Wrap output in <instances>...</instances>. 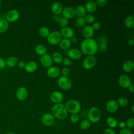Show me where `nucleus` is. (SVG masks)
I'll use <instances>...</instances> for the list:
<instances>
[{
	"instance_id": "nucleus-1",
	"label": "nucleus",
	"mask_w": 134,
	"mask_h": 134,
	"mask_svg": "<svg viewBox=\"0 0 134 134\" xmlns=\"http://www.w3.org/2000/svg\"><path fill=\"white\" fill-rule=\"evenodd\" d=\"M98 46L97 41L94 39H85L81 43V50L87 56L94 55L98 51Z\"/></svg>"
},
{
	"instance_id": "nucleus-2",
	"label": "nucleus",
	"mask_w": 134,
	"mask_h": 134,
	"mask_svg": "<svg viewBox=\"0 0 134 134\" xmlns=\"http://www.w3.org/2000/svg\"><path fill=\"white\" fill-rule=\"evenodd\" d=\"M52 115L59 120H64L68 116V111L65 105L62 103L55 104L51 108Z\"/></svg>"
},
{
	"instance_id": "nucleus-3",
	"label": "nucleus",
	"mask_w": 134,
	"mask_h": 134,
	"mask_svg": "<svg viewBox=\"0 0 134 134\" xmlns=\"http://www.w3.org/2000/svg\"><path fill=\"white\" fill-rule=\"evenodd\" d=\"M64 105L67 111L72 114H77L81 110V104L75 99L68 100Z\"/></svg>"
},
{
	"instance_id": "nucleus-4",
	"label": "nucleus",
	"mask_w": 134,
	"mask_h": 134,
	"mask_svg": "<svg viewBox=\"0 0 134 134\" xmlns=\"http://www.w3.org/2000/svg\"><path fill=\"white\" fill-rule=\"evenodd\" d=\"M101 117L100 109L96 107L91 108L88 113V120L92 123H96L98 121Z\"/></svg>"
},
{
	"instance_id": "nucleus-5",
	"label": "nucleus",
	"mask_w": 134,
	"mask_h": 134,
	"mask_svg": "<svg viewBox=\"0 0 134 134\" xmlns=\"http://www.w3.org/2000/svg\"><path fill=\"white\" fill-rule=\"evenodd\" d=\"M47 41L52 45H55L60 42L62 39V36L58 31H53L51 32L47 37Z\"/></svg>"
},
{
	"instance_id": "nucleus-6",
	"label": "nucleus",
	"mask_w": 134,
	"mask_h": 134,
	"mask_svg": "<svg viewBox=\"0 0 134 134\" xmlns=\"http://www.w3.org/2000/svg\"><path fill=\"white\" fill-rule=\"evenodd\" d=\"M58 84L63 90H69L72 86L71 80L68 77L63 76H61L59 78L58 80Z\"/></svg>"
},
{
	"instance_id": "nucleus-7",
	"label": "nucleus",
	"mask_w": 134,
	"mask_h": 134,
	"mask_svg": "<svg viewBox=\"0 0 134 134\" xmlns=\"http://www.w3.org/2000/svg\"><path fill=\"white\" fill-rule=\"evenodd\" d=\"M96 60L94 55L87 56L83 61V66L86 70L92 69L95 65Z\"/></svg>"
},
{
	"instance_id": "nucleus-8",
	"label": "nucleus",
	"mask_w": 134,
	"mask_h": 134,
	"mask_svg": "<svg viewBox=\"0 0 134 134\" xmlns=\"http://www.w3.org/2000/svg\"><path fill=\"white\" fill-rule=\"evenodd\" d=\"M61 14L62 16H63L62 17L65 18L67 19L73 18L76 16L75 9L73 7L69 6L63 8Z\"/></svg>"
},
{
	"instance_id": "nucleus-9",
	"label": "nucleus",
	"mask_w": 134,
	"mask_h": 134,
	"mask_svg": "<svg viewBox=\"0 0 134 134\" xmlns=\"http://www.w3.org/2000/svg\"><path fill=\"white\" fill-rule=\"evenodd\" d=\"M41 120L43 125L47 126H49L53 125L54 123V117L50 113H45L42 116Z\"/></svg>"
},
{
	"instance_id": "nucleus-10",
	"label": "nucleus",
	"mask_w": 134,
	"mask_h": 134,
	"mask_svg": "<svg viewBox=\"0 0 134 134\" xmlns=\"http://www.w3.org/2000/svg\"><path fill=\"white\" fill-rule=\"evenodd\" d=\"M119 85L123 88H128L132 83L130 78L126 74H122L118 79Z\"/></svg>"
},
{
	"instance_id": "nucleus-11",
	"label": "nucleus",
	"mask_w": 134,
	"mask_h": 134,
	"mask_svg": "<svg viewBox=\"0 0 134 134\" xmlns=\"http://www.w3.org/2000/svg\"><path fill=\"white\" fill-rule=\"evenodd\" d=\"M40 60L41 64L44 67L47 68L51 67L53 63L51 57L47 53H46L45 54L41 56Z\"/></svg>"
},
{
	"instance_id": "nucleus-12",
	"label": "nucleus",
	"mask_w": 134,
	"mask_h": 134,
	"mask_svg": "<svg viewBox=\"0 0 134 134\" xmlns=\"http://www.w3.org/2000/svg\"><path fill=\"white\" fill-rule=\"evenodd\" d=\"M50 98L52 102L55 104L61 103L63 99V95L59 91H54L51 93Z\"/></svg>"
},
{
	"instance_id": "nucleus-13",
	"label": "nucleus",
	"mask_w": 134,
	"mask_h": 134,
	"mask_svg": "<svg viewBox=\"0 0 134 134\" xmlns=\"http://www.w3.org/2000/svg\"><path fill=\"white\" fill-rule=\"evenodd\" d=\"M118 107L119 105L117 102V100L115 99H110L108 100L106 105V109L108 112L111 113L116 112L117 110Z\"/></svg>"
},
{
	"instance_id": "nucleus-14",
	"label": "nucleus",
	"mask_w": 134,
	"mask_h": 134,
	"mask_svg": "<svg viewBox=\"0 0 134 134\" xmlns=\"http://www.w3.org/2000/svg\"><path fill=\"white\" fill-rule=\"evenodd\" d=\"M19 17V12L15 9L9 10L6 14V20L9 22H15L17 20Z\"/></svg>"
},
{
	"instance_id": "nucleus-15",
	"label": "nucleus",
	"mask_w": 134,
	"mask_h": 134,
	"mask_svg": "<svg viewBox=\"0 0 134 134\" xmlns=\"http://www.w3.org/2000/svg\"><path fill=\"white\" fill-rule=\"evenodd\" d=\"M69 58L74 60H77L81 58L82 57L81 51L76 48H72L70 49L68 52Z\"/></svg>"
},
{
	"instance_id": "nucleus-16",
	"label": "nucleus",
	"mask_w": 134,
	"mask_h": 134,
	"mask_svg": "<svg viewBox=\"0 0 134 134\" xmlns=\"http://www.w3.org/2000/svg\"><path fill=\"white\" fill-rule=\"evenodd\" d=\"M62 37L66 39H70L72 36H74V30L72 28L69 27H66L61 29L60 32Z\"/></svg>"
},
{
	"instance_id": "nucleus-17",
	"label": "nucleus",
	"mask_w": 134,
	"mask_h": 134,
	"mask_svg": "<svg viewBox=\"0 0 134 134\" xmlns=\"http://www.w3.org/2000/svg\"><path fill=\"white\" fill-rule=\"evenodd\" d=\"M16 96L20 100L26 99L28 96L27 90L25 87H19L17 90Z\"/></svg>"
},
{
	"instance_id": "nucleus-18",
	"label": "nucleus",
	"mask_w": 134,
	"mask_h": 134,
	"mask_svg": "<svg viewBox=\"0 0 134 134\" xmlns=\"http://www.w3.org/2000/svg\"><path fill=\"white\" fill-rule=\"evenodd\" d=\"M94 30L93 29L92 26L88 25L85 26L82 32L83 36L85 38V39H88V38H91L94 34Z\"/></svg>"
},
{
	"instance_id": "nucleus-19",
	"label": "nucleus",
	"mask_w": 134,
	"mask_h": 134,
	"mask_svg": "<svg viewBox=\"0 0 134 134\" xmlns=\"http://www.w3.org/2000/svg\"><path fill=\"white\" fill-rule=\"evenodd\" d=\"M24 68L27 72L33 73L37 70L38 64L35 61H30L26 63Z\"/></svg>"
},
{
	"instance_id": "nucleus-20",
	"label": "nucleus",
	"mask_w": 134,
	"mask_h": 134,
	"mask_svg": "<svg viewBox=\"0 0 134 134\" xmlns=\"http://www.w3.org/2000/svg\"><path fill=\"white\" fill-rule=\"evenodd\" d=\"M60 73V71L59 69L55 66H51L49 68L47 71V74L48 76L55 78L58 77Z\"/></svg>"
},
{
	"instance_id": "nucleus-21",
	"label": "nucleus",
	"mask_w": 134,
	"mask_h": 134,
	"mask_svg": "<svg viewBox=\"0 0 134 134\" xmlns=\"http://www.w3.org/2000/svg\"><path fill=\"white\" fill-rule=\"evenodd\" d=\"M63 9L62 4L59 2L53 3L51 7V10L54 15H60L62 13Z\"/></svg>"
},
{
	"instance_id": "nucleus-22",
	"label": "nucleus",
	"mask_w": 134,
	"mask_h": 134,
	"mask_svg": "<svg viewBox=\"0 0 134 134\" xmlns=\"http://www.w3.org/2000/svg\"><path fill=\"white\" fill-rule=\"evenodd\" d=\"M85 9L86 12L90 14L94 13L97 9V5L96 2L94 1H88L86 3Z\"/></svg>"
},
{
	"instance_id": "nucleus-23",
	"label": "nucleus",
	"mask_w": 134,
	"mask_h": 134,
	"mask_svg": "<svg viewBox=\"0 0 134 134\" xmlns=\"http://www.w3.org/2000/svg\"><path fill=\"white\" fill-rule=\"evenodd\" d=\"M134 67V64L132 61H126L122 64V69L126 72H130L132 71Z\"/></svg>"
},
{
	"instance_id": "nucleus-24",
	"label": "nucleus",
	"mask_w": 134,
	"mask_h": 134,
	"mask_svg": "<svg viewBox=\"0 0 134 134\" xmlns=\"http://www.w3.org/2000/svg\"><path fill=\"white\" fill-rule=\"evenodd\" d=\"M75 14L78 17H84L86 14V10L85 6L83 5H79L75 9Z\"/></svg>"
},
{
	"instance_id": "nucleus-25",
	"label": "nucleus",
	"mask_w": 134,
	"mask_h": 134,
	"mask_svg": "<svg viewBox=\"0 0 134 134\" xmlns=\"http://www.w3.org/2000/svg\"><path fill=\"white\" fill-rule=\"evenodd\" d=\"M125 26L130 29L134 28V15H131L127 16L124 21Z\"/></svg>"
},
{
	"instance_id": "nucleus-26",
	"label": "nucleus",
	"mask_w": 134,
	"mask_h": 134,
	"mask_svg": "<svg viewBox=\"0 0 134 134\" xmlns=\"http://www.w3.org/2000/svg\"><path fill=\"white\" fill-rule=\"evenodd\" d=\"M52 59L53 62L57 64H61L63 61V56L62 54L59 52H55L52 55Z\"/></svg>"
},
{
	"instance_id": "nucleus-27",
	"label": "nucleus",
	"mask_w": 134,
	"mask_h": 134,
	"mask_svg": "<svg viewBox=\"0 0 134 134\" xmlns=\"http://www.w3.org/2000/svg\"><path fill=\"white\" fill-rule=\"evenodd\" d=\"M71 46V41L69 39L63 38L61 39L59 42V46L60 48L62 50H67Z\"/></svg>"
},
{
	"instance_id": "nucleus-28",
	"label": "nucleus",
	"mask_w": 134,
	"mask_h": 134,
	"mask_svg": "<svg viewBox=\"0 0 134 134\" xmlns=\"http://www.w3.org/2000/svg\"><path fill=\"white\" fill-rule=\"evenodd\" d=\"M35 52L36 53L39 55H43L44 54H45L47 52V48L46 47L42 45V44H38L35 47Z\"/></svg>"
},
{
	"instance_id": "nucleus-29",
	"label": "nucleus",
	"mask_w": 134,
	"mask_h": 134,
	"mask_svg": "<svg viewBox=\"0 0 134 134\" xmlns=\"http://www.w3.org/2000/svg\"><path fill=\"white\" fill-rule=\"evenodd\" d=\"M18 63L17 59L15 57H10L6 61V65L9 67H14Z\"/></svg>"
},
{
	"instance_id": "nucleus-30",
	"label": "nucleus",
	"mask_w": 134,
	"mask_h": 134,
	"mask_svg": "<svg viewBox=\"0 0 134 134\" xmlns=\"http://www.w3.org/2000/svg\"><path fill=\"white\" fill-rule=\"evenodd\" d=\"M106 123L107 125L110 128L113 129L114 128H115L117 126V121L116 119L113 117H109L107 119Z\"/></svg>"
},
{
	"instance_id": "nucleus-31",
	"label": "nucleus",
	"mask_w": 134,
	"mask_h": 134,
	"mask_svg": "<svg viewBox=\"0 0 134 134\" xmlns=\"http://www.w3.org/2000/svg\"><path fill=\"white\" fill-rule=\"evenodd\" d=\"M8 21L5 19H0V33H2L6 31L8 29Z\"/></svg>"
},
{
	"instance_id": "nucleus-32",
	"label": "nucleus",
	"mask_w": 134,
	"mask_h": 134,
	"mask_svg": "<svg viewBox=\"0 0 134 134\" xmlns=\"http://www.w3.org/2000/svg\"><path fill=\"white\" fill-rule=\"evenodd\" d=\"M91 122L88 119L83 120L80 123V127L83 130H86L90 128Z\"/></svg>"
},
{
	"instance_id": "nucleus-33",
	"label": "nucleus",
	"mask_w": 134,
	"mask_h": 134,
	"mask_svg": "<svg viewBox=\"0 0 134 134\" xmlns=\"http://www.w3.org/2000/svg\"><path fill=\"white\" fill-rule=\"evenodd\" d=\"M50 33L49 28L46 27H42L39 29V34L43 37H47Z\"/></svg>"
},
{
	"instance_id": "nucleus-34",
	"label": "nucleus",
	"mask_w": 134,
	"mask_h": 134,
	"mask_svg": "<svg viewBox=\"0 0 134 134\" xmlns=\"http://www.w3.org/2000/svg\"><path fill=\"white\" fill-rule=\"evenodd\" d=\"M117 102L118 105L122 106V107H125L128 105V100L127 98H126L125 97H121L118 99Z\"/></svg>"
},
{
	"instance_id": "nucleus-35",
	"label": "nucleus",
	"mask_w": 134,
	"mask_h": 134,
	"mask_svg": "<svg viewBox=\"0 0 134 134\" xmlns=\"http://www.w3.org/2000/svg\"><path fill=\"white\" fill-rule=\"evenodd\" d=\"M86 21L84 17H78L76 20V25L79 28L84 27L86 24Z\"/></svg>"
},
{
	"instance_id": "nucleus-36",
	"label": "nucleus",
	"mask_w": 134,
	"mask_h": 134,
	"mask_svg": "<svg viewBox=\"0 0 134 134\" xmlns=\"http://www.w3.org/2000/svg\"><path fill=\"white\" fill-rule=\"evenodd\" d=\"M84 19L86 23H88L89 24L93 23L95 21V17L92 14H88L87 15H86L84 17Z\"/></svg>"
},
{
	"instance_id": "nucleus-37",
	"label": "nucleus",
	"mask_w": 134,
	"mask_h": 134,
	"mask_svg": "<svg viewBox=\"0 0 134 134\" xmlns=\"http://www.w3.org/2000/svg\"><path fill=\"white\" fill-rule=\"evenodd\" d=\"M126 126L128 128H129L130 129L133 128L134 127V119H133V118H132V117L129 118L127 119V120L126 122Z\"/></svg>"
},
{
	"instance_id": "nucleus-38",
	"label": "nucleus",
	"mask_w": 134,
	"mask_h": 134,
	"mask_svg": "<svg viewBox=\"0 0 134 134\" xmlns=\"http://www.w3.org/2000/svg\"><path fill=\"white\" fill-rule=\"evenodd\" d=\"M79 120V116L77 114H72L70 117V121L72 123H76Z\"/></svg>"
},
{
	"instance_id": "nucleus-39",
	"label": "nucleus",
	"mask_w": 134,
	"mask_h": 134,
	"mask_svg": "<svg viewBox=\"0 0 134 134\" xmlns=\"http://www.w3.org/2000/svg\"><path fill=\"white\" fill-rule=\"evenodd\" d=\"M107 49V45L106 43H100L98 46V50L101 52H105Z\"/></svg>"
},
{
	"instance_id": "nucleus-40",
	"label": "nucleus",
	"mask_w": 134,
	"mask_h": 134,
	"mask_svg": "<svg viewBox=\"0 0 134 134\" xmlns=\"http://www.w3.org/2000/svg\"><path fill=\"white\" fill-rule=\"evenodd\" d=\"M69 21H68V19H67L65 18L62 17L61 20H60V21L59 22V24L60 25V26L63 28L64 27H67L68 25Z\"/></svg>"
},
{
	"instance_id": "nucleus-41",
	"label": "nucleus",
	"mask_w": 134,
	"mask_h": 134,
	"mask_svg": "<svg viewBox=\"0 0 134 134\" xmlns=\"http://www.w3.org/2000/svg\"><path fill=\"white\" fill-rule=\"evenodd\" d=\"M61 73L62 74V76L68 77V75H69V74H70V70L68 67H64L62 69Z\"/></svg>"
},
{
	"instance_id": "nucleus-42",
	"label": "nucleus",
	"mask_w": 134,
	"mask_h": 134,
	"mask_svg": "<svg viewBox=\"0 0 134 134\" xmlns=\"http://www.w3.org/2000/svg\"><path fill=\"white\" fill-rule=\"evenodd\" d=\"M96 2V5L99 7H104L106 6L108 3L107 0H98Z\"/></svg>"
},
{
	"instance_id": "nucleus-43",
	"label": "nucleus",
	"mask_w": 134,
	"mask_h": 134,
	"mask_svg": "<svg viewBox=\"0 0 134 134\" xmlns=\"http://www.w3.org/2000/svg\"><path fill=\"white\" fill-rule=\"evenodd\" d=\"M119 134H132V132L131 129L128 128H125L120 130Z\"/></svg>"
},
{
	"instance_id": "nucleus-44",
	"label": "nucleus",
	"mask_w": 134,
	"mask_h": 134,
	"mask_svg": "<svg viewBox=\"0 0 134 134\" xmlns=\"http://www.w3.org/2000/svg\"><path fill=\"white\" fill-rule=\"evenodd\" d=\"M62 63H63L64 65H65L66 66H68L71 64L72 61H71V60L69 58H65L63 59Z\"/></svg>"
},
{
	"instance_id": "nucleus-45",
	"label": "nucleus",
	"mask_w": 134,
	"mask_h": 134,
	"mask_svg": "<svg viewBox=\"0 0 134 134\" xmlns=\"http://www.w3.org/2000/svg\"><path fill=\"white\" fill-rule=\"evenodd\" d=\"M92 27L94 30H97L100 28V24L99 22L95 21L94 23H93Z\"/></svg>"
},
{
	"instance_id": "nucleus-46",
	"label": "nucleus",
	"mask_w": 134,
	"mask_h": 134,
	"mask_svg": "<svg viewBox=\"0 0 134 134\" xmlns=\"http://www.w3.org/2000/svg\"><path fill=\"white\" fill-rule=\"evenodd\" d=\"M6 65V61L3 58L0 57V70L4 69Z\"/></svg>"
},
{
	"instance_id": "nucleus-47",
	"label": "nucleus",
	"mask_w": 134,
	"mask_h": 134,
	"mask_svg": "<svg viewBox=\"0 0 134 134\" xmlns=\"http://www.w3.org/2000/svg\"><path fill=\"white\" fill-rule=\"evenodd\" d=\"M98 40L100 43H106L107 39V37L105 36H100V37H99Z\"/></svg>"
},
{
	"instance_id": "nucleus-48",
	"label": "nucleus",
	"mask_w": 134,
	"mask_h": 134,
	"mask_svg": "<svg viewBox=\"0 0 134 134\" xmlns=\"http://www.w3.org/2000/svg\"><path fill=\"white\" fill-rule=\"evenodd\" d=\"M104 134H116V132L113 129L108 128L105 130Z\"/></svg>"
},
{
	"instance_id": "nucleus-49",
	"label": "nucleus",
	"mask_w": 134,
	"mask_h": 134,
	"mask_svg": "<svg viewBox=\"0 0 134 134\" xmlns=\"http://www.w3.org/2000/svg\"><path fill=\"white\" fill-rule=\"evenodd\" d=\"M62 18V16L60 15H54L53 16V20L57 23H59Z\"/></svg>"
},
{
	"instance_id": "nucleus-50",
	"label": "nucleus",
	"mask_w": 134,
	"mask_h": 134,
	"mask_svg": "<svg viewBox=\"0 0 134 134\" xmlns=\"http://www.w3.org/2000/svg\"><path fill=\"white\" fill-rule=\"evenodd\" d=\"M117 125L119 128H120L121 129H124L126 127V124L125 121H120Z\"/></svg>"
},
{
	"instance_id": "nucleus-51",
	"label": "nucleus",
	"mask_w": 134,
	"mask_h": 134,
	"mask_svg": "<svg viewBox=\"0 0 134 134\" xmlns=\"http://www.w3.org/2000/svg\"><path fill=\"white\" fill-rule=\"evenodd\" d=\"M18 66L20 68H25V65H26V63L24 61H19L18 63Z\"/></svg>"
},
{
	"instance_id": "nucleus-52",
	"label": "nucleus",
	"mask_w": 134,
	"mask_h": 134,
	"mask_svg": "<svg viewBox=\"0 0 134 134\" xmlns=\"http://www.w3.org/2000/svg\"><path fill=\"white\" fill-rule=\"evenodd\" d=\"M70 41L72 42L73 43H76L77 41V38L76 36H72L71 38H70Z\"/></svg>"
},
{
	"instance_id": "nucleus-53",
	"label": "nucleus",
	"mask_w": 134,
	"mask_h": 134,
	"mask_svg": "<svg viewBox=\"0 0 134 134\" xmlns=\"http://www.w3.org/2000/svg\"><path fill=\"white\" fill-rule=\"evenodd\" d=\"M127 44L129 46H133L134 44V40L133 39H129L128 42H127Z\"/></svg>"
},
{
	"instance_id": "nucleus-54",
	"label": "nucleus",
	"mask_w": 134,
	"mask_h": 134,
	"mask_svg": "<svg viewBox=\"0 0 134 134\" xmlns=\"http://www.w3.org/2000/svg\"><path fill=\"white\" fill-rule=\"evenodd\" d=\"M129 91L131 92V93H133L134 92V86L133 84H131L128 87Z\"/></svg>"
},
{
	"instance_id": "nucleus-55",
	"label": "nucleus",
	"mask_w": 134,
	"mask_h": 134,
	"mask_svg": "<svg viewBox=\"0 0 134 134\" xmlns=\"http://www.w3.org/2000/svg\"><path fill=\"white\" fill-rule=\"evenodd\" d=\"M6 134H16V133H15L14 132H9L6 133Z\"/></svg>"
},
{
	"instance_id": "nucleus-56",
	"label": "nucleus",
	"mask_w": 134,
	"mask_h": 134,
	"mask_svg": "<svg viewBox=\"0 0 134 134\" xmlns=\"http://www.w3.org/2000/svg\"><path fill=\"white\" fill-rule=\"evenodd\" d=\"M132 113H134V105H132Z\"/></svg>"
},
{
	"instance_id": "nucleus-57",
	"label": "nucleus",
	"mask_w": 134,
	"mask_h": 134,
	"mask_svg": "<svg viewBox=\"0 0 134 134\" xmlns=\"http://www.w3.org/2000/svg\"><path fill=\"white\" fill-rule=\"evenodd\" d=\"M1 1L0 0V7H1Z\"/></svg>"
}]
</instances>
